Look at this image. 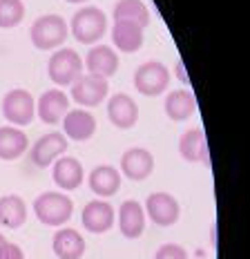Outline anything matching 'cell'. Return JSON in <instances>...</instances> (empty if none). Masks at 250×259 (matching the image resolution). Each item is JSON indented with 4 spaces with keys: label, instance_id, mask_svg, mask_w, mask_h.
I'll return each mask as SVG.
<instances>
[{
    "label": "cell",
    "instance_id": "3",
    "mask_svg": "<svg viewBox=\"0 0 250 259\" xmlns=\"http://www.w3.org/2000/svg\"><path fill=\"white\" fill-rule=\"evenodd\" d=\"M107 31V16L99 7H85L78 9L72 18V34L74 38L83 45H94L99 42Z\"/></svg>",
    "mask_w": 250,
    "mask_h": 259
},
{
    "label": "cell",
    "instance_id": "6",
    "mask_svg": "<svg viewBox=\"0 0 250 259\" xmlns=\"http://www.w3.org/2000/svg\"><path fill=\"white\" fill-rule=\"evenodd\" d=\"M34 96L27 90H12L5 94L3 99V116L12 123L14 127L18 125H29L34 121Z\"/></svg>",
    "mask_w": 250,
    "mask_h": 259
},
{
    "label": "cell",
    "instance_id": "17",
    "mask_svg": "<svg viewBox=\"0 0 250 259\" xmlns=\"http://www.w3.org/2000/svg\"><path fill=\"white\" fill-rule=\"evenodd\" d=\"M65 139L72 141H88L96 132V118L88 110H69L63 118Z\"/></svg>",
    "mask_w": 250,
    "mask_h": 259
},
{
    "label": "cell",
    "instance_id": "9",
    "mask_svg": "<svg viewBox=\"0 0 250 259\" xmlns=\"http://www.w3.org/2000/svg\"><path fill=\"white\" fill-rule=\"evenodd\" d=\"M107 92H110V85H107V78L101 76H80L76 83L72 85V99L78 105L83 107H96L105 101Z\"/></svg>",
    "mask_w": 250,
    "mask_h": 259
},
{
    "label": "cell",
    "instance_id": "16",
    "mask_svg": "<svg viewBox=\"0 0 250 259\" xmlns=\"http://www.w3.org/2000/svg\"><path fill=\"white\" fill-rule=\"evenodd\" d=\"M52 177L58 188H63V190H76L83 183L85 172L78 159H74V156H61V159L54 161Z\"/></svg>",
    "mask_w": 250,
    "mask_h": 259
},
{
    "label": "cell",
    "instance_id": "30",
    "mask_svg": "<svg viewBox=\"0 0 250 259\" xmlns=\"http://www.w3.org/2000/svg\"><path fill=\"white\" fill-rule=\"evenodd\" d=\"M67 3H72V5H80V3H85V0H67Z\"/></svg>",
    "mask_w": 250,
    "mask_h": 259
},
{
    "label": "cell",
    "instance_id": "5",
    "mask_svg": "<svg viewBox=\"0 0 250 259\" xmlns=\"http://www.w3.org/2000/svg\"><path fill=\"white\" fill-rule=\"evenodd\" d=\"M170 85V72L159 61H148L139 65L134 72V88L143 96H159Z\"/></svg>",
    "mask_w": 250,
    "mask_h": 259
},
{
    "label": "cell",
    "instance_id": "12",
    "mask_svg": "<svg viewBox=\"0 0 250 259\" xmlns=\"http://www.w3.org/2000/svg\"><path fill=\"white\" fill-rule=\"evenodd\" d=\"M121 170L128 179L132 181H143L148 179L154 170V156L145 148H130L121 156Z\"/></svg>",
    "mask_w": 250,
    "mask_h": 259
},
{
    "label": "cell",
    "instance_id": "23",
    "mask_svg": "<svg viewBox=\"0 0 250 259\" xmlns=\"http://www.w3.org/2000/svg\"><path fill=\"white\" fill-rule=\"evenodd\" d=\"M197 110V99H194L192 92L188 90H177L170 92L165 99V114L172 118V121H186L194 114Z\"/></svg>",
    "mask_w": 250,
    "mask_h": 259
},
{
    "label": "cell",
    "instance_id": "29",
    "mask_svg": "<svg viewBox=\"0 0 250 259\" xmlns=\"http://www.w3.org/2000/svg\"><path fill=\"white\" fill-rule=\"evenodd\" d=\"M175 72L179 74V78H181L183 83H190L188 76H186V69H183V61H177V65H175Z\"/></svg>",
    "mask_w": 250,
    "mask_h": 259
},
{
    "label": "cell",
    "instance_id": "8",
    "mask_svg": "<svg viewBox=\"0 0 250 259\" xmlns=\"http://www.w3.org/2000/svg\"><path fill=\"white\" fill-rule=\"evenodd\" d=\"M65 150H67V139H65V134H61V132L43 134L29 152L31 163L38 165V168H50L54 161L61 159Z\"/></svg>",
    "mask_w": 250,
    "mask_h": 259
},
{
    "label": "cell",
    "instance_id": "28",
    "mask_svg": "<svg viewBox=\"0 0 250 259\" xmlns=\"http://www.w3.org/2000/svg\"><path fill=\"white\" fill-rule=\"evenodd\" d=\"M0 259H25V252L20 246L12 244V241H5L0 246Z\"/></svg>",
    "mask_w": 250,
    "mask_h": 259
},
{
    "label": "cell",
    "instance_id": "20",
    "mask_svg": "<svg viewBox=\"0 0 250 259\" xmlns=\"http://www.w3.org/2000/svg\"><path fill=\"white\" fill-rule=\"evenodd\" d=\"M179 152L190 163H210L208 159V143H205V134L201 130H188L183 137L179 139Z\"/></svg>",
    "mask_w": 250,
    "mask_h": 259
},
{
    "label": "cell",
    "instance_id": "31",
    "mask_svg": "<svg viewBox=\"0 0 250 259\" xmlns=\"http://www.w3.org/2000/svg\"><path fill=\"white\" fill-rule=\"evenodd\" d=\"M5 241H7V239H5V237H3V235H0V246H3V244H5Z\"/></svg>",
    "mask_w": 250,
    "mask_h": 259
},
{
    "label": "cell",
    "instance_id": "25",
    "mask_svg": "<svg viewBox=\"0 0 250 259\" xmlns=\"http://www.w3.org/2000/svg\"><path fill=\"white\" fill-rule=\"evenodd\" d=\"M114 20H130L145 29L150 23V9L143 0H118L114 5Z\"/></svg>",
    "mask_w": 250,
    "mask_h": 259
},
{
    "label": "cell",
    "instance_id": "26",
    "mask_svg": "<svg viewBox=\"0 0 250 259\" xmlns=\"http://www.w3.org/2000/svg\"><path fill=\"white\" fill-rule=\"evenodd\" d=\"M25 18L23 0H0V27L12 29Z\"/></svg>",
    "mask_w": 250,
    "mask_h": 259
},
{
    "label": "cell",
    "instance_id": "14",
    "mask_svg": "<svg viewBox=\"0 0 250 259\" xmlns=\"http://www.w3.org/2000/svg\"><path fill=\"white\" fill-rule=\"evenodd\" d=\"M118 228L121 235L128 239H139L145 230V210L139 201L128 199L118 208Z\"/></svg>",
    "mask_w": 250,
    "mask_h": 259
},
{
    "label": "cell",
    "instance_id": "7",
    "mask_svg": "<svg viewBox=\"0 0 250 259\" xmlns=\"http://www.w3.org/2000/svg\"><path fill=\"white\" fill-rule=\"evenodd\" d=\"M145 212L156 226L165 228V226L177 224L179 214H181V206L170 192H152L145 201Z\"/></svg>",
    "mask_w": 250,
    "mask_h": 259
},
{
    "label": "cell",
    "instance_id": "21",
    "mask_svg": "<svg viewBox=\"0 0 250 259\" xmlns=\"http://www.w3.org/2000/svg\"><path fill=\"white\" fill-rule=\"evenodd\" d=\"M29 148V139L23 130L14 125L0 127V159L3 161H14L18 156H23Z\"/></svg>",
    "mask_w": 250,
    "mask_h": 259
},
{
    "label": "cell",
    "instance_id": "4",
    "mask_svg": "<svg viewBox=\"0 0 250 259\" xmlns=\"http://www.w3.org/2000/svg\"><path fill=\"white\" fill-rule=\"evenodd\" d=\"M47 74L56 85H74L76 80L83 76V58L78 56L74 50L63 47V50L54 52L47 65Z\"/></svg>",
    "mask_w": 250,
    "mask_h": 259
},
{
    "label": "cell",
    "instance_id": "2",
    "mask_svg": "<svg viewBox=\"0 0 250 259\" xmlns=\"http://www.w3.org/2000/svg\"><path fill=\"white\" fill-rule=\"evenodd\" d=\"M34 212L45 226H63L72 219L74 203L65 192H43L34 201Z\"/></svg>",
    "mask_w": 250,
    "mask_h": 259
},
{
    "label": "cell",
    "instance_id": "22",
    "mask_svg": "<svg viewBox=\"0 0 250 259\" xmlns=\"http://www.w3.org/2000/svg\"><path fill=\"white\" fill-rule=\"evenodd\" d=\"M90 188H92V192L99 194L103 199L112 197L121 188V172L116 168H112V165H96L90 172Z\"/></svg>",
    "mask_w": 250,
    "mask_h": 259
},
{
    "label": "cell",
    "instance_id": "19",
    "mask_svg": "<svg viewBox=\"0 0 250 259\" xmlns=\"http://www.w3.org/2000/svg\"><path fill=\"white\" fill-rule=\"evenodd\" d=\"M112 40L125 54H134L143 45V27L130 20H116L112 27Z\"/></svg>",
    "mask_w": 250,
    "mask_h": 259
},
{
    "label": "cell",
    "instance_id": "15",
    "mask_svg": "<svg viewBox=\"0 0 250 259\" xmlns=\"http://www.w3.org/2000/svg\"><path fill=\"white\" fill-rule=\"evenodd\" d=\"M83 65L88 67V74H92V76L110 78L118 69V54L107 45H96L88 52V58Z\"/></svg>",
    "mask_w": 250,
    "mask_h": 259
},
{
    "label": "cell",
    "instance_id": "10",
    "mask_svg": "<svg viewBox=\"0 0 250 259\" xmlns=\"http://www.w3.org/2000/svg\"><path fill=\"white\" fill-rule=\"evenodd\" d=\"M67 112H69V99L61 90H47L45 94L38 99L36 114L40 116V121L47 123V125L61 123Z\"/></svg>",
    "mask_w": 250,
    "mask_h": 259
},
{
    "label": "cell",
    "instance_id": "11",
    "mask_svg": "<svg viewBox=\"0 0 250 259\" xmlns=\"http://www.w3.org/2000/svg\"><path fill=\"white\" fill-rule=\"evenodd\" d=\"M80 221L83 226L94 235H103L114 226V208L105 199H96V201H90L88 206L80 212Z\"/></svg>",
    "mask_w": 250,
    "mask_h": 259
},
{
    "label": "cell",
    "instance_id": "1",
    "mask_svg": "<svg viewBox=\"0 0 250 259\" xmlns=\"http://www.w3.org/2000/svg\"><path fill=\"white\" fill-rule=\"evenodd\" d=\"M29 38L34 42V47L43 52L56 50L67 40V23L58 14H45L34 20L29 29Z\"/></svg>",
    "mask_w": 250,
    "mask_h": 259
},
{
    "label": "cell",
    "instance_id": "24",
    "mask_svg": "<svg viewBox=\"0 0 250 259\" xmlns=\"http://www.w3.org/2000/svg\"><path fill=\"white\" fill-rule=\"evenodd\" d=\"M27 221V206L18 194H5L0 197V224L5 228H20Z\"/></svg>",
    "mask_w": 250,
    "mask_h": 259
},
{
    "label": "cell",
    "instance_id": "13",
    "mask_svg": "<svg viewBox=\"0 0 250 259\" xmlns=\"http://www.w3.org/2000/svg\"><path fill=\"white\" fill-rule=\"evenodd\" d=\"M107 116L116 127L130 130L137 125L139 121V105L132 96L128 94H114L107 101Z\"/></svg>",
    "mask_w": 250,
    "mask_h": 259
},
{
    "label": "cell",
    "instance_id": "27",
    "mask_svg": "<svg viewBox=\"0 0 250 259\" xmlns=\"http://www.w3.org/2000/svg\"><path fill=\"white\" fill-rule=\"evenodd\" d=\"M154 259H188V252H186V248L179 244H163L156 250Z\"/></svg>",
    "mask_w": 250,
    "mask_h": 259
},
{
    "label": "cell",
    "instance_id": "18",
    "mask_svg": "<svg viewBox=\"0 0 250 259\" xmlns=\"http://www.w3.org/2000/svg\"><path fill=\"white\" fill-rule=\"evenodd\" d=\"M52 248H54V255L58 259H80L85 255V239L78 230L61 228L54 235Z\"/></svg>",
    "mask_w": 250,
    "mask_h": 259
}]
</instances>
